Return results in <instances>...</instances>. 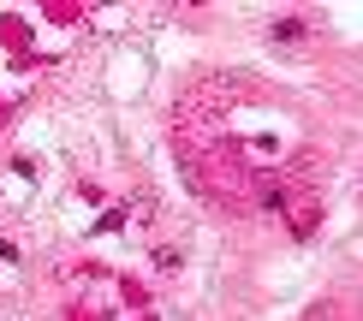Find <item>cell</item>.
<instances>
[{"label": "cell", "instance_id": "1", "mask_svg": "<svg viewBox=\"0 0 363 321\" xmlns=\"http://www.w3.org/2000/svg\"><path fill=\"white\" fill-rule=\"evenodd\" d=\"M310 321H334V310H315V315H310Z\"/></svg>", "mask_w": 363, "mask_h": 321}]
</instances>
